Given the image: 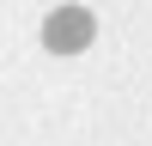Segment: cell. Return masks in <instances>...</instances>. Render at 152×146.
Returning a JSON list of instances; mask_svg holds the SVG:
<instances>
[{"mask_svg":"<svg viewBox=\"0 0 152 146\" xmlns=\"http://www.w3.org/2000/svg\"><path fill=\"white\" fill-rule=\"evenodd\" d=\"M91 36H97V18L85 6H55L43 18V49L49 55H79V49H91Z\"/></svg>","mask_w":152,"mask_h":146,"instance_id":"6da1fadb","label":"cell"}]
</instances>
